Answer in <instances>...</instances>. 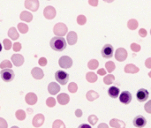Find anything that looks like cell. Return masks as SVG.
<instances>
[{
    "label": "cell",
    "instance_id": "obj_1",
    "mask_svg": "<svg viewBox=\"0 0 151 128\" xmlns=\"http://www.w3.org/2000/svg\"><path fill=\"white\" fill-rule=\"evenodd\" d=\"M50 44L52 50L56 51H59V52L66 49V45H67L66 41L65 40L63 36H57V35L50 40Z\"/></svg>",
    "mask_w": 151,
    "mask_h": 128
},
{
    "label": "cell",
    "instance_id": "obj_2",
    "mask_svg": "<svg viewBox=\"0 0 151 128\" xmlns=\"http://www.w3.org/2000/svg\"><path fill=\"white\" fill-rule=\"evenodd\" d=\"M0 76L2 78V80L5 82H11L12 81H13L15 74L14 72L11 69V68H5L3 69L0 73Z\"/></svg>",
    "mask_w": 151,
    "mask_h": 128
},
{
    "label": "cell",
    "instance_id": "obj_3",
    "mask_svg": "<svg viewBox=\"0 0 151 128\" xmlns=\"http://www.w3.org/2000/svg\"><path fill=\"white\" fill-rule=\"evenodd\" d=\"M55 79L58 82V84L65 85L68 82L69 74L62 70H59V71H57V73H55Z\"/></svg>",
    "mask_w": 151,
    "mask_h": 128
},
{
    "label": "cell",
    "instance_id": "obj_4",
    "mask_svg": "<svg viewBox=\"0 0 151 128\" xmlns=\"http://www.w3.org/2000/svg\"><path fill=\"white\" fill-rule=\"evenodd\" d=\"M68 27L64 23H58L53 27V32L57 36H64L67 34Z\"/></svg>",
    "mask_w": 151,
    "mask_h": 128
},
{
    "label": "cell",
    "instance_id": "obj_5",
    "mask_svg": "<svg viewBox=\"0 0 151 128\" xmlns=\"http://www.w3.org/2000/svg\"><path fill=\"white\" fill-rule=\"evenodd\" d=\"M58 64H59V66L61 68L68 69V68H71L72 67V65H73V60L68 56H63V57H61L59 58Z\"/></svg>",
    "mask_w": 151,
    "mask_h": 128
},
{
    "label": "cell",
    "instance_id": "obj_6",
    "mask_svg": "<svg viewBox=\"0 0 151 128\" xmlns=\"http://www.w3.org/2000/svg\"><path fill=\"white\" fill-rule=\"evenodd\" d=\"M113 52H114V48L111 44H105L101 51L102 56L104 58H111L113 56Z\"/></svg>",
    "mask_w": 151,
    "mask_h": 128
},
{
    "label": "cell",
    "instance_id": "obj_7",
    "mask_svg": "<svg viewBox=\"0 0 151 128\" xmlns=\"http://www.w3.org/2000/svg\"><path fill=\"white\" fill-rule=\"evenodd\" d=\"M56 9L51 5L46 6L43 10V15L47 19H53L56 17Z\"/></svg>",
    "mask_w": 151,
    "mask_h": 128
},
{
    "label": "cell",
    "instance_id": "obj_8",
    "mask_svg": "<svg viewBox=\"0 0 151 128\" xmlns=\"http://www.w3.org/2000/svg\"><path fill=\"white\" fill-rule=\"evenodd\" d=\"M25 7L31 12H36L39 8V1L38 0H25Z\"/></svg>",
    "mask_w": 151,
    "mask_h": 128
},
{
    "label": "cell",
    "instance_id": "obj_9",
    "mask_svg": "<svg viewBox=\"0 0 151 128\" xmlns=\"http://www.w3.org/2000/svg\"><path fill=\"white\" fill-rule=\"evenodd\" d=\"M127 51L124 49V48H119L117 49L116 52H115V58L119 61V62H123L127 59Z\"/></svg>",
    "mask_w": 151,
    "mask_h": 128
},
{
    "label": "cell",
    "instance_id": "obj_10",
    "mask_svg": "<svg viewBox=\"0 0 151 128\" xmlns=\"http://www.w3.org/2000/svg\"><path fill=\"white\" fill-rule=\"evenodd\" d=\"M149 96H150V93H149V91H148L147 89H145V88H141V89H139L138 92H137V94H136V98H137V100H138L140 103H143V102H145L146 100H148Z\"/></svg>",
    "mask_w": 151,
    "mask_h": 128
},
{
    "label": "cell",
    "instance_id": "obj_11",
    "mask_svg": "<svg viewBox=\"0 0 151 128\" xmlns=\"http://www.w3.org/2000/svg\"><path fill=\"white\" fill-rule=\"evenodd\" d=\"M132 98H133V96L129 91H124L119 96V101L125 105L129 104L132 101Z\"/></svg>",
    "mask_w": 151,
    "mask_h": 128
},
{
    "label": "cell",
    "instance_id": "obj_12",
    "mask_svg": "<svg viewBox=\"0 0 151 128\" xmlns=\"http://www.w3.org/2000/svg\"><path fill=\"white\" fill-rule=\"evenodd\" d=\"M133 123H134V126L135 127L142 128L144 127L147 125V120H146V119H145L143 116L139 115V116H137V117L134 118Z\"/></svg>",
    "mask_w": 151,
    "mask_h": 128
},
{
    "label": "cell",
    "instance_id": "obj_13",
    "mask_svg": "<svg viewBox=\"0 0 151 128\" xmlns=\"http://www.w3.org/2000/svg\"><path fill=\"white\" fill-rule=\"evenodd\" d=\"M12 62L15 66H21L24 64V58L20 54H13L12 56Z\"/></svg>",
    "mask_w": 151,
    "mask_h": 128
},
{
    "label": "cell",
    "instance_id": "obj_14",
    "mask_svg": "<svg viewBox=\"0 0 151 128\" xmlns=\"http://www.w3.org/2000/svg\"><path fill=\"white\" fill-rule=\"evenodd\" d=\"M44 116L42 114H37L34 117L33 119V127H40L43 125L44 123Z\"/></svg>",
    "mask_w": 151,
    "mask_h": 128
},
{
    "label": "cell",
    "instance_id": "obj_15",
    "mask_svg": "<svg viewBox=\"0 0 151 128\" xmlns=\"http://www.w3.org/2000/svg\"><path fill=\"white\" fill-rule=\"evenodd\" d=\"M48 91L50 95L55 96L60 91V86L57 82H50L48 86Z\"/></svg>",
    "mask_w": 151,
    "mask_h": 128
},
{
    "label": "cell",
    "instance_id": "obj_16",
    "mask_svg": "<svg viewBox=\"0 0 151 128\" xmlns=\"http://www.w3.org/2000/svg\"><path fill=\"white\" fill-rule=\"evenodd\" d=\"M25 101L28 105H34L37 103V96L35 93L30 92V93L27 94V96L25 97Z\"/></svg>",
    "mask_w": 151,
    "mask_h": 128
},
{
    "label": "cell",
    "instance_id": "obj_17",
    "mask_svg": "<svg viewBox=\"0 0 151 128\" xmlns=\"http://www.w3.org/2000/svg\"><path fill=\"white\" fill-rule=\"evenodd\" d=\"M31 74L32 76L35 79V80H42L43 77H44V73H43V71L39 68V67H35L32 69L31 71Z\"/></svg>",
    "mask_w": 151,
    "mask_h": 128
},
{
    "label": "cell",
    "instance_id": "obj_18",
    "mask_svg": "<svg viewBox=\"0 0 151 128\" xmlns=\"http://www.w3.org/2000/svg\"><path fill=\"white\" fill-rule=\"evenodd\" d=\"M66 40H67V42H68L70 45H74V44L77 42L78 35H77V34H76L74 31H71V32H69V33L67 34Z\"/></svg>",
    "mask_w": 151,
    "mask_h": 128
},
{
    "label": "cell",
    "instance_id": "obj_19",
    "mask_svg": "<svg viewBox=\"0 0 151 128\" xmlns=\"http://www.w3.org/2000/svg\"><path fill=\"white\" fill-rule=\"evenodd\" d=\"M57 98H58V104H61V105H66L69 103V101H70L69 96L67 94H65V93H62V94L58 95Z\"/></svg>",
    "mask_w": 151,
    "mask_h": 128
},
{
    "label": "cell",
    "instance_id": "obj_20",
    "mask_svg": "<svg viewBox=\"0 0 151 128\" xmlns=\"http://www.w3.org/2000/svg\"><path fill=\"white\" fill-rule=\"evenodd\" d=\"M19 19L25 22H31L33 19V15H32V13H30L27 11H23V12H21V13L19 15Z\"/></svg>",
    "mask_w": 151,
    "mask_h": 128
},
{
    "label": "cell",
    "instance_id": "obj_21",
    "mask_svg": "<svg viewBox=\"0 0 151 128\" xmlns=\"http://www.w3.org/2000/svg\"><path fill=\"white\" fill-rule=\"evenodd\" d=\"M108 95L111 98H118L119 96V88L117 87H111L108 89Z\"/></svg>",
    "mask_w": 151,
    "mask_h": 128
},
{
    "label": "cell",
    "instance_id": "obj_22",
    "mask_svg": "<svg viewBox=\"0 0 151 128\" xmlns=\"http://www.w3.org/2000/svg\"><path fill=\"white\" fill-rule=\"evenodd\" d=\"M110 126H111V127L114 128L126 127V124H125L123 121H121V120H119V119H111V120L110 121Z\"/></svg>",
    "mask_w": 151,
    "mask_h": 128
},
{
    "label": "cell",
    "instance_id": "obj_23",
    "mask_svg": "<svg viewBox=\"0 0 151 128\" xmlns=\"http://www.w3.org/2000/svg\"><path fill=\"white\" fill-rule=\"evenodd\" d=\"M140 69L133 64H128L125 67V73H137Z\"/></svg>",
    "mask_w": 151,
    "mask_h": 128
},
{
    "label": "cell",
    "instance_id": "obj_24",
    "mask_svg": "<svg viewBox=\"0 0 151 128\" xmlns=\"http://www.w3.org/2000/svg\"><path fill=\"white\" fill-rule=\"evenodd\" d=\"M86 97H87V99H88V101L93 102V101H95L96 99H97V98L99 97V94H98L97 92L94 91V90H89V91L87 93Z\"/></svg>",
    "mask_w": 151,
    "mask_h": 128
},
{
    "label": "cell",
    "instance_id": "obj_25",
    "mask_svg": "<svg viewBox=\"0 0 151 128\" xmlns=\"http://www.w3.org/2000/svg\"><path fill=\"white\" fill-rule=\"evenodd\" d=\"M8 36L12 40H17L19 37V33L15 27H10V29L8 31Z\"/></svg>",
    "mask_w": 151,
    "mask_h": 128
},
{
    "label": "cell",
    "instance_id": "obj_26",
    "mask_svg": "<svg viewBox=\"0 0 151 128\" xmlns=\"http://www.w3.org/2000/svg\"><path fill=\"white\" fill-rule=\"evenodd\" d=\"M86 79H87V81H88V82H90V83H95V82L97 81L98 77H97V75H96L95 73L90 72V73H88L86 74Z\"/></svg>",
    "mask_w": 151,
    "mask_h": 128
},
{
    "label": "cell",
    "instance_id": "obj_27",
    "mask_svg": "<svg viewBox=\"0 0 151 128\" xmlns=\"http://www.w3.org/2000/svg\"><path fill=\"white\" fill-rule=\"evenodd\" d=\"M138 26H139V23H138V21H137L136 19H129L128 22H127V27H128V28L131 29V30H135V29L138 27Z\"/></svg>",
    "mask_w": 151,
    "mask_h": 128
},
{
    "label": "cell",
    "instance_id": "obj_28",
    "mask_svg": "<svg viewBox=\"0 0 151 128\" xmlns=\"http://www.w3.org/2000/svg\"><path fill=\"white\" fill-rule=\"evenodd\" d=\"M18 30L21 34H26V33L28 32V27L25 23H19L18 24Z\"/></svg>",
    "mask_w": 151,
    "mask_h": 128
},
{
    "label": "cell",
    "instance_id": "obj_29",
    "mask_svg": "<svg viewBox=\"0 0 151 128\" xmlns=\"http://www.w3.org/2000/svg\"><path fill=\"white\" fill-rule=\"evenodd\" d=\"M115 81V77L114 75L112 74H109V75H106L104 78V82L106 84V85H111Z\"/></svg>",
    "mask_w": 151,
    "mask_h": 128
},
{
    "label": "cell",
    "instance_id": "obj_30",
    "mask_svg": "<svg viewBox=\"0 0 151 128\" xmlns=\"http://www.w3.org/2000/svg\"><path fill=\"white\" fill-rule=\"evenodd\" d=\"M99 65V63L97 60L96 59H91L88 63V66L90 70H96Z\"/></svg>",
    "mask_w": 151,
    "mask_h": 128
},
{
    "label": "cell",
    "instance_id": "obj_31",
    "mask_svg": "<svg viewBox=\"0 0 151 128\" xmlns=\"http://www.w3.org/2000/svg\"><path fill=\"white\" fill-rule=\"evenodd\" d=\"M15 116H16L18 120L22 121V120H24L26 119V112L24 111H22V110H18L16 111V113H15Z\"/></svg>",
    "mask_w": 151,
    "mask_h": 128
},
{
    "label": "cell",
    "instance_id": "obj_32",
    "mask_svg": "<svg viewBox=\"0 0 151 128\" xmlns=\"http://www.w3.org/2000/svg\"><path fill=\"white\" fill-rule=\"evenodd\" d=\"M115 64H114V62H112V61H108V62H106V64H105V68H106V70L111 73H112L114 70H115Z\"/></svg>",
    "mask_w": 151,
    "mask_h": 128
},
{
    "label": "cell",
    "instance_id": "obj_33",
    "mask_svg": "<svg viewBox=\"0 0 151 128\" xmlns=\"http://www.w3.org/2000/svg\"><path fill=\"white\" fill-rule=\"evenodd\" d=\"M12 64L9 60H4V61L0 64V68H1V69L12 68Z\"/></svg>",
    "mask_w": 151,
    "mask_h": 128
},
{
    "label": "cell",
    "instance_id": "obj_34",
    "mask_svg": "<svg viewBox=\"0 0 151 128\" xmlns=\"http://www.w3.org/2000/svg\"><path fill=\"white\" fill-rule=\"evenodd\" d=\"M68 90L70 93H76L77 90H78V86L76 83L74 82H71L68 86Z\"/></svg>",
    "mask_w": 151,
    "mask_h": 128
},
{
    "label": "cell",
    "instance_id": "obj_35",
    "mask_svg": "<svg viewBox=\"0 0 151 128\" xmlns=\"http://www.w3.org/2000/svg\"><path fill=\"white\" fill-rule=\"evenodd\" d=\"M86 22H87V18H86L84 15H79V16L77 17V23H78L79 25H81V26L85 25Z\"/></svg>",
    "mask_w": 151,
    "mask_h": 128
},
{
    "label": "cell",
    "instance_id": "obj_36",
    "mask_svg": "<svg viewBox=\"0 0 151 128\" xmlns=\"http://www.w3.org/2000/svg\"><path fill=\"white\" fill-rule=\"evenodd\" d=\"M46 104L48 107H54L56 105V99L53 97H50L46 100Z\"/></svg>",
    "mask_w": 151,
    "mask_h": 128
},
{
    "label": "cell",
    "instance_id": "obj_37",
    "mask_svg": "<svg viewBox=\"0 0 151 128\" xmlns=\"http://www.w3.org/2000/svg\"><path fill=\"white\" fill-rule=\"evenodd\" d=\"M88 122L90 123V125H92V126H95V125L97 123V121H98V119H97V117H96V115H90V116L88 117Z\"/></svg>",
    "mask_w": 151,
    "mask_h": 128
},
{
    "label": "cell",
    "instance_id": "obj_38",
    "mask_svg": "<svg viewBox=\"0 0 151 128\" xmlns=\"http://www.w3.org/2000/svg\"><path fill=\"white\" fill-rule=\"evenodd\" d=\"M3 44H4V48L6 50H9L12 48V42L9 39H4L3 41Z\"/></svg>",
    "mask_w": 151,
    "mask_h": 128
},
{
    "label": "cell",
    "instance_id": "obj_39",
    "mask_svg": "<svg viewBox=\"0 0 151 128\" xmlns=\"http://www.w3.org/2000/svg\"><path fill=\"white\" fill-rule=\"evenodd\" d=\"M52 127L53 128H58V127H62V128H65V124L61 121V120H56L54 123H53V125H52Z\"/></svg>",
    "mask_w": 151,
    "mask_h": 128
},
{
    "label": "cell",
    "instance_id": "obj_40",
    "mask_svg": "<svg viewBox=\"0 0 151 128\" xmlns=\"http://www.w3.org/2000/svg\"><path fill=\"white\" fill-rule=\"evenodd\" d=\"M130 48H131V50H132L134 52H139V51L141 50V46H140L139 44L135 43V42L132 43L131 46H130Z\"/></svg>",
    "mask_w": 151,
    "mask_h": 128
},
{
    "label": "cell",
    "instance_id": "obj_41",
    "mask_svg": "<svg viewBox=\"0 0 151 128\" xmlns=\"http://www.w3.org/2000/svg\"><path fill=\"white\" fill-rule=\"evenodd\" d=\"M12 50L15 51V52H19L20 50H21V44L19 43V42H15L14 44H13V46H12Z\"/></svg>",
    "mask_w": 151,
    "mask_h": 128
},
{
    "label": "cell",
    "instance_id": "obj_42",
    "mask_svg": "<svg viewBox=\"0 0 151 128\" xmlns=\"http://www.w3.org/2000/svg\"><path fill=\"white\" fill-rule=\"evenodd\" d=\"M144 109H145L146 112H148V113L151 114V100L150 101H149V102L145 104Z\"/></svg>",
    "mask_w": 151,
    "mask_h": 128
},
{
    "label": "cell",
    "instance_id": "obj_43",
    "mask_svg": "<svg viewBox=\"0 0 151 128\" xmlns=\"http://www.w3.org/2000/svg\"><path fill=\"white\" fill-rule=\"evenodd\" d=\"M8 125H7V122L5 121V119L0 118V128H7Z\"/></svg>",
    "mask_w": 151,
    "mask_h": 128
},
{
    "label": "cell",
    "instance_id": "obj_44",
    "mask_svg": "<svg viewBox=\"0 0 151 128\" xmlns=\"http://www.w3.org/2000/svg\"><path fill=\"white\" fill-rule=\"evenodd\" d=\"M39 65H41V66H45L46 65H47V59L45 58H41L40 59H39Z\"/></svg>",
    "mask_w": 151,
    "mask_h": 128
},
{
    "label": "cell",
    "instance_id": "obj_45",
    "mask_svg": "<svg viewBox=\"0 0 151 128\" xmlns=\"http://www.w3.org/2000/svg\"><path fill=\"white\" fill-rule=\"evenodd\" d=\"M139 35H140L142 37H146V36H147V31H146V29L141 28V29L139 30Z\"/></svg>",
    "mask_w": 151,
    "mask_h": 128
},
{
    "label": "cell",
    "instance_id": "obj_46",
    "mask_svg": "<svg viewBox=\"0 0 151 128\" xmlns=\"http://www.w3.org/2000/svg\"><path fill=\"white\" fill-rule=\"evenodd\" d=\"M88 4L91 5V6H97L98 5V0H88Z\"/></svg>",
    "mask_w": 151,
    "mask_h": 128
},
{
    "label": "cell",
    "instance_id": "obj_47",
    "mask_svg": "<svg viewBox=\"0 0 151 128\" xmlns=\"http://www.w3.org/2000/svg\"><path fill=\"white\" fill-rule=\"evenodd\" d=\"M145 66L149 69H151V58H148L146 61H145Z\"/></svg>",
    "mask_w": 151,
    "mask_h": 128
},
{
    "label": "cell",
    "instance_id": "obj_48",
    "mask_svg": "<svg viewBox=\"0 0 151 128\" xmlns=\"http://www.w3.org/2000/svg\"><path fill=\"white\" fill-rule=\"evenodd\" d=\"M97 74H99V75H105V74H106V70L101 68V69H99V70L97 71Z\"/></svg>",
    "mask_w": 151,
    "mask_h": 128
},
{
    "label": "cell",
    "instance_id": "obj_49",
    "mask_svg": "<svg viewBox=\"0 0 151 128\" xmlns=\"http://www.w3.org/2000/svg\"><path fill=\"white\" fill-rule=\"evenodd\" d=\"M75 116L78 117V118H81V117L82 116V111H81V110H80V109L76 110V111H75Z\"/></svg>",
    "mask_w": 151,
    "mask_h": 128
},
{
    "label": "cell",
    "instance_id": "obj_50",
    "mask_svg": "<svg viewBox=\"0 0 151 128\" xmlns=\"http://www.w3.org/2000/svg\"><path fill=\"white\" fill-rule=\"evenodd\" d=\"M79 127L80 128H90L91 127H90V126H88V125H86V124H82V125H81Z\"/></svg>",
    "mask_w": 151,
    "mask_h": 128
},
{
    "label": "cell",
    "instance_id": "obj_51",
    "mask_svg": "<svg viewBox=\"0 0 151 128\" xmlns=\"http://www.w3.org/2000/svg\"><path fill=\"white\" fill-rule=\"evenodd\" d=\"M98 127H99V128H103V127L107 128V127H108V126H107L106 124H100Z\"/></svg>",
    "mask_w": 151,
    "mask_h": 128
},
{
    "label": "cell",
    "instance_id": "obj_52",
    "mask_svg": "<svg viewBox=\"0 0 151 128\" xmlns=\"http://www.w3.org/2000/svg\"><path fill=\"white\" fill-rule=\"evenodd\" d=\"M104 2H106V3H112L114 0H104Z\"/></svg>",
    "mask_w": 151,
    "mask_h": 128
},
{
    "label": "cell",
    "instance_id": "obj_53",
    "mask_svg": "<svg viewBox=\"0 0 151 128\" xmlns=\"http://www.w3.org/2000/svg\"><path fill=\"white\" fill-rule=\"evenodd\" d=\"M2 50H3V49H2V44L0 43V52L2 51Z\"/></svg>",
    "mask_w": 151,
    "mask_h": 128
},
{
    "label": "cell",
    "instance_id": "obj_54",
    "mask_svg": "<svg viewBox=\"0 0 151 128\" xmlns=\"http://www.w3.org/2000/svg\"><path fill=\"white\" fill-rule=\"evenodd\" d=\"M149 76H150V77L151 78V72H150V73H149Z\"/></svg>",
    "mask_w": 151,
    "mask_h": 128
},
{
    "label": "cell",
    "instance_id": "obj_55",
    "mask_svg": "<svg viewBox=\"0 0 151 128\" xmlns=\"http://www.w3.org/2000/svg\"><path fill=\"white\" fill-rule=\"evenodd\" d=\"M150 35H151V30H150Z\"/></svg>",
    "mask_w": 151,
    "mask_h": 128
}]
</instances>
